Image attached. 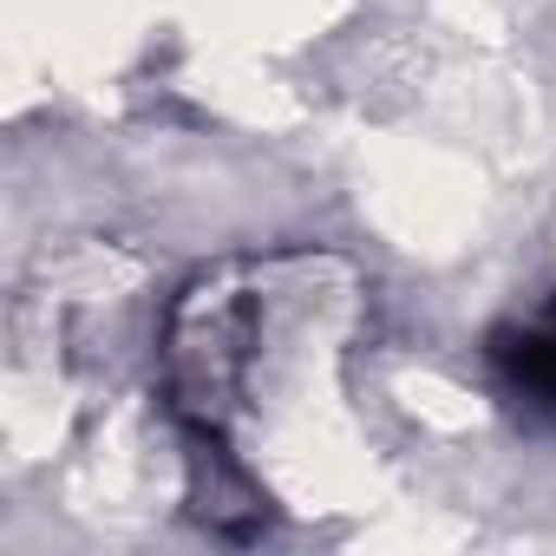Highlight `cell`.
<instances>
[{
  "label": "cell",
  "mask_w": 556,
  "mask_h": 556,
  "mask_svg": "<svg viewBox=\"0 0 556 556\" xmlns=\"http://www.w3.org/2000/svg\"><path fill=\"white\" fill-rule=\"evenodd\" d=\"M497 367L510 374V387L530 406H549L556 413V315H536L530 328L497 334Z\"/></svg>",
  "instance_id": "obj_1"
}]
</instances>
